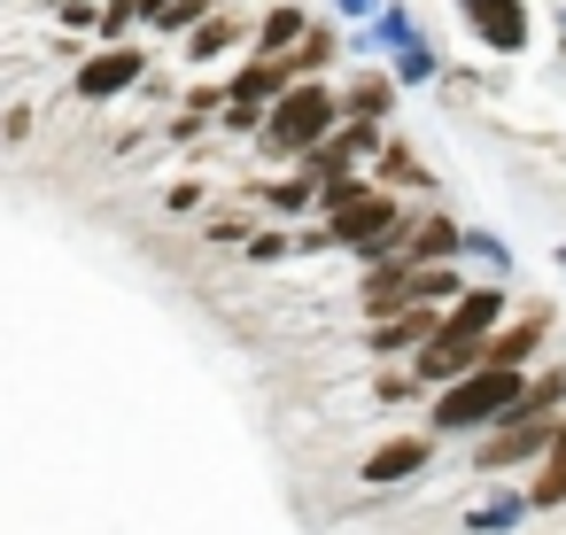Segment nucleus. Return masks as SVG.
Segmentation results:
<instances>
[{
  "label": "nucleus",
  "mask_w": 566,
  "mask_h": 535,
  "mask_svg": "<svg viewBox=\"0 0 566 535\" xmlns=\"http://www.w3.org/2000/svg\"><path fill=\"white\" fill-rule=\"evenodd\" d=\"M512 520H520V496H496V504H481V512H473V527H481V535H489V527H512Z\"/></svg>",
  "instance_id": "obj_10"
},
{
  "label": "nucleus",
  "mask_w": 566,
  "mask_h": 535,
  "mask_svg": "<svg viewBox=\"0 0 566 535\" xmlns=\"http://www.w3.org/2000/svg\"><path fill=\"white\" fill-rule=\"evenodd\" d=\"M272 86H280V71H272V63H256V71H241V78H233V102H264Z\"/></svg>",
  "instance_id": "obj_9"
},
{
  "label": "nucleus",
  "mask_w": 566,
  "mask_h": 535,
  "mask_svg": "<svg viewBox=\"0 0 566 535\" xmlns=\"http://www.w3.org/2000/svg\"><path fill=\"white\" fill-rule=\"evenodd\" d=\"M465 17L489 48H520L527 40V17H520V0H465Z\"/></svg>",
  "instance_id": "obj_3"
},
{
  "label": "nucleus",
  "mask_w": 566,
  "mask_h": 535,
  "mask_svg": "<svg viewBox=\"0 0 566 535\" xmlns=\"http://www.w3.org/2000/svg\"><path fill=\"white\" fill-rule=\"evenodd\" d=\"M295 32H303V17H295V9H280V17H264V40H272V48H287Z\"/></svg>",
  "instance_id": "obj_11"
},
{
  "label": "nucleus",
  "mask_w": 566,
  "mask_h": 535,
  "mask_svg": "<svg viewBox=\"0 0 566 535\" xmlns=\"http://www.w3.org/2000/svg\"><path fill=\"white\" fill-rule=\"evenodd\" d=\"M140 9H148V17H164V9H171V0H140Z\"/></svg>",
  "instance_id": "obj_14"
},
{
  "label": "nucleus",
  "mask_w": 566,
  "mask_h": 535,
  "mask_svg": "<svg viewBox=\"0 0 566 535\" xmlns=\"http://www.w3.org/2000/svg\"><path fill=\"white\" fill-rule=\"evenodd\" d=\"M489 318H496V295H465V303H458V318H450L442 334H450V342H473Z\"/></svg>",
  "instance_id": "obj_6"
},
{
  "label": "nucleus",
  "mask_w": 566,
  "mask_h": 535,
  "mask_svg": "<svg viewBox=\"0 0 566 535\" xmlns=\"http://www.w3.org/2000/svg\"><path fill=\"white\" fill-rule=\"evenodd\" d=\"M419 249H427V256H434V249H458V233H450V225H442V218H434V225H427V233H419Z\"/></svg>",
  "instance_id": "obj_13"
},
{
  "label": "nucleus",
  "mask_w": 566,
  "mask_h": 535,
  "mask_svg": "<svg viewBox=\"0 0 566 535\" xmlns=\"http://www.w3.org/2000/svg\"><path fill=\"white\" fill-rule=\"evenodd\" d=\"M419 334H427V318H396V326L373 334V342H380V349H403V342H419Z\"/></svg>",
  "instance_id": "obj_12"
},
{
  "label": "nucleus",
  "mask_w": 566,
  "mask_h": 535,
  "mask_svg": "<svg viewBox=\"0 0 566 535\" xmlns=\"http://www.w3.org/2000/svg\"><path fill=\"white\" fill-rule=\"evenodd\" d=\"M419 458H427V442H388V450L365 458V473L373 481H403V473H419Z\"/></svg>",
  "instance_id": "obj_5"
},
{
  "label": "nucleus",
  "mask_w": 566,
  "mask_h": 535,
  "mask_svg": "<svg viewBox=\"0 0 566 535\" xmlns=\"http://www.w3.org/2000/svg\"><path fill=\"white\" fill-rule=\"evenodd\" d=\"M535 342H543V326H535V318H527V326H512V334H504V342H496V349H489V365H520V357H527V349H535Z\"/></svg>",
  "instance_id": "obj_7"
},
{
  "label": "nucleus",
  "mask_w": 566,
  "mask_h": 535,
  "mask_svg": "<svg viewBox=\"0 0 566 535\" xmlns=\"http://www.w3.org/2000/svg\"><path fill=\"white\" fill-rule=\"evenodd\" d=\"M520 396H527V388H520L512 365H481V373L434 411V427H473V419H489V411H520Z\"/></svg>",
  "instance_id": "obj_1"
},
{
  "label": "nucleus",
  "mask_w": 566,
  "mask_h": 535,
  "mask_svg": "<svg viewBox=\"0 0 566 535\" xmlns=\"http://www.w3.org/2000/svg\"><path fill=\"white\" fill-rule=\"evenodd\" d=\"M140 78V55L133 48H117V55H102V63H86V78H78V94H94V102H109V94H125Z\"/></svg>",
  "instance_id": "obj_4"
},
{
  "label": "nucleus",
  "mask_w": 566,
  "mask_h": 535,
  "mask_svg": "<svg viewBox=\"0 0 566 535\" xmlns=\"http://www.w3.org/2000/svg\"><path fill=\"white\" fill-rule=\"evenodd\" d=\"M535 504H566V434L551 442V473H543V489H535Z\"/></svg>",
  "instance_id": "obj_8"
},
{
  "label": "nucleus",
  "mask_w": 566,
  "mask_h": 535,
  "mask_svg": "<svg viewBox=\"0 0 566 535\" xmlns=\"http://www.w3.org/2000/svg\"><path fill=\"white\" fill-rule=\"evenodd\" d=\"M326 117H334V102H326L318 86H303V94L272 117V148H303V140H318V133H326Z\"/></svg>",
  "instance_id": "obj_2"
}]
</instances>
